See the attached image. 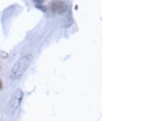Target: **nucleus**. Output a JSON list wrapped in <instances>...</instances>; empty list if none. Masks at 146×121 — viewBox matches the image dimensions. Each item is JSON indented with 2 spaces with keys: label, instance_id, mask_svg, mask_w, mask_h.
<instances>
[{
  "label": "nucleus",
  "instance_id": "f03ea898",
  "mask_svg": "<svg viewBox=\"0 0 146 121\" xmlns=\"http://www.w3.org/2000/svg\"><path fill=\"white\" fill-rule=\"evenodd\" d=\"M24 98V92L21 89L16 90L11 96L10 101L7 106V111L10 115H12L21 106V102Z\"/></svg>",
  "mask_w": 146,
  "mask_h": 121
},
{
  "label": "nucleus",
  "instance_id": "f257e3e1",
  "mask_svg": "<svg viewBox=\"0 0 146 121\" xmlns=\"http://www.w3.org/2000/svg\"><path fill=\"white\" fill-rule=\"evenodd\" d=\"M33 55H26L19 59L16 61L10 73V78L11 80H17L21 78L30 66L33 61Z\"/></svg>",
  "mask_w": 146,
  "mask_h": 121
},
{
  "label": "nucleus",
  "instance_id": "20e7f679",
  "mask_svg": "<svg viewBox=\"0 0 146 121\" xmlns=\"http://www.w3.org/2000/svg\"><path fill=\"white\" fill-rule=\"evenodd\" d=\"M3 88V83H2V80H0V90Z\"/></svg>",
  "mask_w": 146,
  "mask_h": 121
},
{
  "label": "nucleus",
  "instance_id": "7ed1b4c3",
  "mask_svg": "<svg viewBox=\"0 0 146 121\" xmlns=\"http://www.w3.org/2000/svg\"><path fill=\"white\" fill-rule=\"evenodd\" d=\"M50 9L53 13L55 14H63L68 11V6L62 1H54L51 3Z\"/></svg>",
  "mask_w": 146,
  "mask_h": 121
}]
</instances>
